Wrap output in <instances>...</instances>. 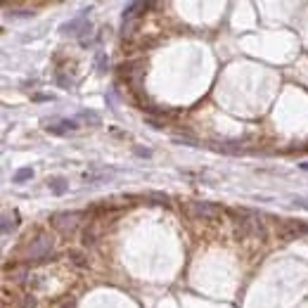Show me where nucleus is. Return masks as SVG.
Instances as JSON below:
<instances>
[{
  "label": "nucleus",
  "mask_w": 308,
  "mask_h": 308,
  "mask_svg": "<svg viewBox=\"0 0 308 308\" xmlns=\"http://www.w3.org/2000/svg\"><path fill=\"white\" fill-rule=\"evenodd\" d=\"M81 121H86L90 126H100V114H95V111H81Z\"/></svg>",
  "instance_id": "11"
},
{
  "label": "nucleus",
  "mask_w": 308,
  "mask_h": 308,
  "mask_svg": "<svg viewBox=\"0 0 308 308\" xmlns=\"http://www.w3.org/2000/svg\"><path fill=\"white\" fill-rule=\"evenodd\" d=\"M33 306H36V299H33V296H24L22 308H33Z\"/></svg>",
  "instance_id": "16"
},
{
  "label": "nucleus",
  "mask_w": 308,
  "mask_h": 308,
  "mask_svg": "<svg viewBox=\"0 0 308 308\" xmlns=\"http://www.w3.org/2000/svg\"><path fill=\"white\" fill-rule=\"evenodd\" d=\"M301 169H303V171H308V162H303V164H301Z\"/></svg>",
  "instance_id": "19"
},
{
  "label": "nucleus",
  "mask_w": 308,
  "mask_h": 308,
  "mask_svg": "<svg viewBox=\"0 0 308 308\" xmlns=\"http://www.w3.org/2000/svg\"><path fill=\"white\" fill-rule=\"evenodd\" d=\"M50 249H52V237L41 235V237H36V240L29 244L26 256H29V261H31V258H48Z\"/></svg>",
  "instance_id": "3"
},
{
  "label": "nucleus",
  "mask_w": 308,
  "mask_h": 308,
  "mask_svg": "<svg viewBox=\"0 0 308 308\" xmlns=\"http://www.w3.org/2000/svg\"><path fill=\"white\" fill-rule=\"evenodd\" d=\"M62 33L64 36H81L83 31H90V24L83 22V17H79V19H71V22H66L62 24Z\"/></svg>",
  "instance_id": "6"
},
{
  "label": "nucleus",
  "mask_w": 308,
  "mask_h": 308,
  "mask_svg": "<svg viewBox=\"0 0 308 308\" xmlns=\"http://www.w3.org/2000/svg\"><path fill=\"white\" fill-rule=\"evenodd\" d=\"M83 216H88V213L83 211H64V213H55L50 218L52 227L57 230V233H62V235H71L76 227L81 225V218Z\"/></svg>",
  "instance_id": "1"
},
{
  "label": "nucleus",
  "mask_w": 308,
  "mask_h": 308,
  "mask_svg": "<svg viewBox=\"0 0 308 308\" xmlns=\"http://www.w3.org/2000/svg\"><path fill=\"white\" fill-rule=\"evenodd\" d=\"M145 8H147L145 3H131V5L124 10V24H131L133 19L140 15V10H145Z\"/></svg>",
  "instance_id": "9"
},
{
  "label": "nucleus",
  "mask_w": 308,
  "mask_h": 308,
  "mask_svg": "<svg viewBox=\"0 0 308 308\" xmlns=\"http://www.w3.org/2000/svg\"><path fill=\"white\" fill-rule=\"evenodd\" d=\"M190 211L192 216H197V218H206V220H213L220 216V206L211 204V202H192L190 204Z\"/></svg>",
  "instance_id": "4"
},
{
  "label": "nucleus",
  "mask_w": 308,
  "mask_h": 308,
  "mask_svg": "<svg viewBox=\"0 0 308 308\" xmlns=\"http://www.w3.org/2000/svg\"><path fill=\"white\" fill-rule=\"evenodd\" d=\"M76 128L79 126L71 119H52V121H45V131L52 133V135H66V133H73Z\"/></svg>",
  "instance_id": "5"
},
{
  "label": "nucleus",
  "mask_w": 308,
  "mask_h": 308,
  "mask_svg": "<svg viewBox=\"0 0 308 308\" xmlns=\"http://www.w3.org/2000/svg\"><path fill=\"white\" fill-rule=\"evenodd\" d=\"M57 81H59V86H66V88H71V79H66V76H59V79H57Z\"/></svg>",
  "instance_id": "17"
},
{
  "label": "nucleus",
  "mask_w": 308,
  "mask_h": 308,
  "mask_svg": "<svg viewBox=\"0 0 308 308\" xmlns=\"http://www.w3.org/2000/svg\"><path fill=\"white\" fill-rule=\"evenodd\" d=\"M71 258H73V263L83 265V258H81V254H76V251H71Z\"/></svg>",
  "instance_id": "18"
},
{
  "label": "nucleus",
  "mask_w": 308,
  "mask_h": 308,
  "mask_svg": "<svg viewBox=\"0 0 308 308\" xmlns=\"http://www.w3.org/2000/svg\"><path fill=\"white\" fill-rule=\"evenodd\" d=\"M48 187H50L55 195H64V192L69 190V183H66L64 178H50V180H48Z\"/></svg>",
  "instance_id": "10"
},
{
  "label": "nucleus",
  "mask_w": 308,
  "mask_h": 308,
  "mask_svg": "<svg viewBox=\"0 0 308 308\" xmlns=\"http://www.w3.org/2000/svg\"><path fill=\"white\" fill-rule=\"evenodd\" d=\"M149 199H154V204H169V197H166V195H157V192H152Z\"/></svg>",
  "instance_id": "14"
},
{
  "label": "nucleus",
  "mask_w": 308,
  "mask_h": 308,
  "mask_svg": "<svg viewBox=\"0 0 308 308\" xmlns=\"http://www.w3.org/2000/svg\"><path fill=\"white\" fill-rule=\"evenodd\" d=\"M15 227H17V220L10 223V216H3V233H10V230H15Z\"/></svg>",
  "instance_id": "13"
},
{
  "label": "nucleus",
  "mask_w": 308,
  "mask_h": 308,
  "mask_svg": "<svg viewBox=\"0 0 308 308\" xmlns=\"http://www.w3.org/2000/svg\"><path fill=\"white\" fill-rule=\"evenodd\" d=\"M306 233H308V225L303 223V220H292V218H287V220H282V225L278 227L280 240H285V242L299 240V237H301V235H306Z\"/></svg>",
  "instance_id": "2"
},
{
  "label": "nucleus",
  "mask_w": 308,
  "mask_h": 308,
  "mask_svg": "<svg viewBox=\"0 0 308 308\" xmlns=\"http://www.w3.org/2000/svg\"><path fill=\"white\" fill-rule=\"evenodd\" d=\"M29 178H33V171H31V169H19L15 176H12V180H15V183H24V180H29Z\"/></svg>",
  "instance_id": "12"
},
{
  "label": "nucleus",
  "mask_w": 308,
  "mask_h": 308,
  "mask_svg": "<svg viewBox=\"0 0 308 308\" xmlns=\"http://www.w3.org/2000/svg\"><path fill=\"white\" fill-rule=\"evenodd\" d=\"M97 66H100V73L107 71V59H104V55H97Z\"/></svg>",
  "instance_id": "15"
},
{
  "label": "nucleus",
  "mask_w": 308,
  "mask_h": 308,
  "mask_svg": "<svg viewBox=\"0 0 308 308\" xmlns=\"http://www.w3.org/2000/svg\"><path fill=\"white\" fill-rule=\"evenodd\" d=\"M102 218H95L90 220V225L83 230V244H95L97 240H100V235H102V223H100Z\"/></svg>",
  "instance_id": "7"
},
{
  "label": "nucleus",
  "mask_w": 308,
  "mask_h": 308,
  "mask_svg": "<svg viewBox=\"0 0 308 308\" xmlns=\"http://www.w3.org/2000/svg\"><path fill=\"white\" fill-rule=\"evenodd\" d=\"M121 76H124L126 81H133L138 86L140 81V73H142V62H128V64H121Z\"/></svg>",
  "instance_id": "8"
}]
</instances>
